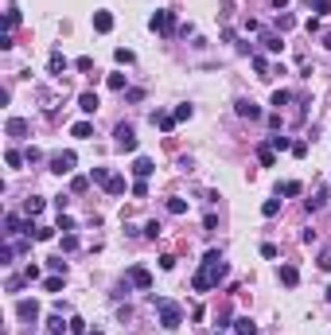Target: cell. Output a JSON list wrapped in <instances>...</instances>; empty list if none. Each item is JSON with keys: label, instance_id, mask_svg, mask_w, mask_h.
<instances>
[{"label": "cell", "instance_id": "2e32d148", "mask_svg": "<svg viewBox=\"0 0 331 335\" xmlns=\"http://www.w3.org/2000/svg\"><path fill=\"white\" fill-rule=\"evenodd\" d=\"M28 129H31V125H28L24 117H12V121H8V137H24Z\"/></svg>", "mask_w": 331, "mask_h": 335}, {"label": "cell", "instance_id": "5bb4252c", "mask_svg": "<svg viewBox=\"0 0 331 335\" xmlns=\"http://www.w3.org/2000/svg\"><path fill=\"white\" fill-rule=\"evenodd\" d=\"M152 125H160L164 133H171L175 129V113H152Z\"/></svg>", "mask_w": 331, "mask_h": 335}, {"label": "cell", "instance_id": "e0dca14e", "mask_svg": "<svg viewBox=\"0 0 331 335\" xmlns=\"http://www.w3.org/2000/svg\"><path fill=\"white\" fill-rule=\"evenodd\" d=\"M47 66H51V74H55V78H62L70 62H66V58H62V55H58V51H55V55H51V62H47Z\"/></svg>", "mask_w": 331, "mask_h": 335}, {"label": "cell", "instance_id": "9c48e42d", "mask_svg": "<svg viewBox=\"0 0 331 335\" xmlns=\"http://www.w3.org/2000/svg\"><path fill=\"white\" fill-rule=\"evenodd\" d=\"M16 316H20V320H35V316H39V304H35V300H20V304H16Z\"/></svg>", "mask_w": 331, "mask_h": 335}, {"label": "cell", "instance_id": "ab89813d", "mask_svg": "<svg viewBox=\"0 0 331 335\" xmlns=\"http://www.w3.org/2000/svg\"><path fill=\"white\" fill-rule=\"evenodd\" d=\"M16 24H20V12H16V8H8V20H4V28H8V31H12V28H16Z\"/></svg>", "mask_w": 331, "mask_h": 335}, {"label": "cell", "instance_id": "7dc6e473", "mask_svg": "<svg viewBox=\"0 0 331 335\" xmlns=\"http://www.w3.org/2000/svg\"><path fill=\"white\" fill-rule=\"evenodd\" d=\"M24 280H39V265H28L24 269Z\"/></svg>", "mask_w": 331, "mask_h": 335}, {"label": "cell", "instance_id": "44dd1931", "mask_svg": "<svg viewBox=\"0 0 331 335\" xmlns=\"http://www.w3.org/2000/svg\"><path fill=\"white\" fill-rule=\"evenodd\" d=\"M4 226H8L4 234H20V230H28V226L20 223V215H8V219H4Z\"/></svg>", "mask_w": 331, "mask_h": 335}, {"label": "cell", "instance_id": "b9f144b4", "mask_svg": "<svg viewBox=\"0 0 331 335\" xmlns=\"http://www.w3.org/2000/svg\"><path fill=\"white\" fill-rule=\"evenodd\" d=\"M62 250H66V253H74V250H78V238H74V234H66V238H62Z\"/></svg>", "mask_w": 331, "mask_h": 335}, {"label": "cell", "instance_id": "f35d334b", "mask_svg": "<svg viewBox=\"0 0 331 335\" xmlns=\"http://www.w3.org/2000/svg\"><path fill=\"white\" fill-rule=\"evenodd\" d=\"M113 58H117V62H125V66H129V62H133V51H125V47H117V51H113Z\"/></svg>", "mask_w": 331, "mask_h": 335}, {"label": "cell", "instance_id": "816d5d0a", "mask_svg": "<svg viewBox=\"0 0 331 335\" xmlns=\"http://www.w3.org/2000/svg\"><path fill=\"white\" fill-rule=\"evenodd\" d=\"M90 335H102V332H90Z\"/></svg>", "mask_w": 331, "mask_h": 335}, {"label": "cell", "instance_id": "681fc988", "mask_svg": "<svg viewBox=\"0 0 331 335\" xmlns=\"http://www.w3.org/2000/svg\"><path fill=\"white\" fill-rule=\"evenodd\" d=\"M324 47H328V51H331V31H328V35H324Z\"/></svg>", "mask_w": 331, "mask_h": 335}, {"label": "cell", "instance_id": "836d02e7", "mask_svg": "<svg viewBox=\"0 0 331 335\" xmlns=\"http://www.w3.org/2000/svg\"><path fill=\"white\" fill-rule=\"evenodd\" d=\"M39 211H43V199L31 195V199H28V215H39Z\"/></svg>", "mask_w": 331, "mask_h": 335}, {"label": "cell", "instance_id": "f907efd6", "mask_svg": "<svg viewBox=\"0 0 331 335\" xmlns=\"http://www.w3.org/2000/svg\"><path fill=\"white\" fill-rule=\"evenodd\" d=\"M328 300H331V288H328Z\"/></svg>", "mask_w": 331, "mask_h": 335}, {"label": "cell", "instance_id": "5b68a950", "mask_svg": "<svg viewBox=\"0 0 331 335\" xmlns=\"http://www.w3.org/2000/svg\"><path fill=\"white\" fill-rule=\"evenodd\" d=\"M152 31L171 35V31H175V16H171V12H156V16H152Z\"/></svg>", "mask_w": 331, "mask_h": 335}, {"label": "cell", "instance_id": "8fae6325", "mask_svg": "<svg viewBox=\"0 0 331 335\" xmlns=\"http://www.w3.org/2000/svg\"><path fill=\"white\" fill-rule=\"evenodd\" d=\"M47 332H51V335H62V332H70V320H62V312H55V316L47 320Z\"/></svg>", "mask_w": 331, "mask_h": 335}, {"label": "cell", "instance_id": "d6a6232c", "mask_svg": "<svg viewBox=\"0 0 331 335\" xmlns=\"http://www.w3.org/2000/svg\"><path fill=\"white\" fill-rule=\"evenodd\" d=\"M269 148H273V152H284V148H292V144H288V137H273Z\"/></svg>", "mask_w": 331, "mask_h": 335}, {"label": "cell", "instance_id": "1f68e13d", "mask_svg": "<svg viewBox=\"0 0 331 335\" xmlns=\"http://www.w3.org/2000/svg\"><path fill=\"white\" fill-rule=\"evenodd\" d=\"M4 160H8V168H20V164H24V160H28V156H20L16 148H8V156H4Z\"/></svg>", "mask_w": 331, "mask_h": 335}, {"label": "cell", "instance_id": "d6986e66", "mask_svg": "<svg viewBox=\"0 0 331 335\" xmlns=\"http://www.w3.org/2000/svg\"><path fill=\"white\" fill-rule=\"evenodd\" d=\"M257 160H261V164H265V168H273V164H276L273 148H269V144H261V148H257Z\"/></svg>", "mask_w": 331, "mask_h": 335}, {"label": "cell", "instance_id": "60d3db41", "mask_svg": "<svg viewBox=\"0 0 331 335\" xmlns=\"http://www.w3.org/2000/svg\"><path fill=\"white\" fill-rule=\"evenodd\" d=\"M133 195H137V199H144V195H148V183H144V179H137V183H133Z\"/></svg>", "mask_w": 331, "mask_h": 335}, {"label": "cell", "instance_id": "7402d4cb", "mask_svg": "<svg viewBox=\"0 0 331 335\" xmlns=\"http://www.w3.org/2000/svg\"><path fill=\"white\" fill-rule=\"evenodd\" d=\"M276 211H280V199H265V203H261V215H265V219H273Z\"/></svg>", "mask_w": 331, "mask_h": 335}, {"label": "cell", "instance_id": "7a4b0ae2", "mask_svg": "<svg viewBox=\"0 0 331 335\" xmlns=\"http://www.w3.org/2000/svg\"><path fill=\"white\" fill-rule=\"evenodd\" d=\"M152 304L160 308V328L175 332V328L183 324V312H179V304H171V300H156V296H152Z\"/></svg>", "mask_w": 331, "mask_h": 335}, {"label": "cell", "instance_id": "f5cc1de1", "mask_svg": "<svg viewBox=\"0 0 331 335\" xmlns=\"http://www.w3.org/2000/svg\"><path fill=\"white\" fill-rule=\"evenodd\" d=\"M215 335H219V332H215Z\"/></svg>", "mask_w": 331, "mask_h": 335}, {"label": "cell", "instance_id": "4316f807", "mask_svg": "<svg viewBox=\"0 0 331 335\" xmlns=\"http://www.w3.org/2000/svg\"><path fill=\"white\" fill-rule=\"evenodd\" d=\"M70 335H90V332H86V320H78V316H70Z\"/></svg>", "mask_w": 331, "mask_h": 335}, {"label": "cell", "instance_id": "277c9868", "mask_svg": "<svg viewBox=\"0 0 331 335\" xmlns=\"http://www.w3.org/2000/svg\"><path fill=\"white\" fill-rule=\"evenodd\" d=\"M74 164H78L74 152H55V156H51V171H55V175H70Z\"/></svg>", "mask_w": 331, "mask_h": 335}, {"label": "cell", "instance_id": "83f0119b", "mask_svg": "<svg viewBox=\"0 0 331 335\" xmlns=\"http://www.w3.org/2000/svg\"><path fill=\"white\" fill-rule=\"evenodd\" d=\"M55 230H66V234H70V230H74V219H70V215H62V211H58V223H55Z\"/></svg>", "mask_w": 331, "mask_h": 335}, {"label": "cell", "instance_id": "bcb514c9", "mask_svg": "<svg viewBox=\"0 0 331 335\" xmlns=\"http://www.w3.org/2000/svg\"><path fill=\"white\" fill-rule=\"evenodd\" d=\"M308 4H312L316 12H331V0H308Z\"/></svg>", "mask_w": 331, "mask_h": 335}, {"label": "cell", "instance_id": "8d00e7d4", "mask_svg": "<svg viewBox=\"0 0 331 335\" xmlns=\"http://www.w3.org/2000/svg\"><path fill=\"white\" fill-rule=\"evenodd\" d=\"M288 98H292L288 90H276V94H273V106H276V110H280V106H288Z\"/></svg>", "mask_w": 331, "mask_h": 335}, {"label": "cell", "instance_id": "f6af8a7d", "mask_svg": "<svg viewBox=\"0 0 331 335\" xmlns=\"http://www.w3.org/2000/svg\"><path fill=\"white\" fill-rule=\"evenodd\" d=\"M304 31H308V35H316V31H320V20H316V16H312V20H304Z\"/></svg>", "mask_w": 331, "mask_h": 335}, {"label": "cell", "instance_id": "ba28073f", "mask_svg": "<svg viewBox=\"0 0 331 335\" xmlns=\"http://www.w3.org/2000/svg\"><path fill=\"white\" fill-rule=\"evenodd\" d=\"M152 171H156V164H152L148 156H137V160H133V175H137V179H148Z\"/></svg>", "mask_w": 331, "mask_h": 335}, {"label": "cell", "instance_id": "e575fe53", "mask_svg": "<svg viewBox=\"0 0 331 335\" xmlns=\"http://www.w3.org/2000/svg\"><path fill=\"white\" fill-rule=\"evenodd\" d=\"M43 288H47V292H58V288H62V277H58V273H55V277H47V280H43Z\"/></svg>", "mask_w": 331, "mask_h": 335}, {"label": "cell", "instance_id": "7bdbcfd3", "mask_svg": "<svg viewBox=\"0 0 331 335\" xmlns=\"http://www.w3.org/2000/svg\"><path fill=\"white\" fill-rule=\"evenodd\" d=\"M110 90H125V74H110Z\"/></svg>", "mask_w": 331, "mask_h": 335}, {"label": "cell", "instance_id": "cb8c5ba5", "mask_svg": "<svg viewBox=\"0 0 331 335\" xmlns=\"http://www.w3.org/2000/svg\"><path fill=\"white\" fill-rule=\"evenodd\" d=\"M86 187H90V179H86V175H74V179H70V191H74V195H82Z\"/></svg>", "mask_w": 331, "mask_h": 335}, {"label": "cell", "instance_id": "6da1fadb", "mask_svg": "<svg viewBox=\"0 0 331 335\" xmlns=\"http://www.w3.org/2000/svg\"><path fill=\"white\" fill-rule=\"evenodd\" d=\"M226 273H230V269H226L222 253H219V250H207V257H203V269L195 273V280H191V284H195V292H207V288H215V284H219Z\"/></svg>", "mask_w": 331, "mask_h": 335}, {"label": "cell", "instance_id": "c3c4849f", "mask_svg": "<svg viewBox=\"0 0 331 335\" xmlns=\"http://www.w3.org/2000/svg\"><path fill=\"white\" fill-rule=\"evenodd\" d=\"M320 269H331V250L324 253V257H320Z\"/></svg>", "mask_w": 331, "mask_h": 335}, {"label": "cell", "instance_id": "f1b7e54d", "mask_svg": "<svg viewBox=\"0 0 331 335\" xmlns=\"http://www.w3.org/2000/svg\"><path fill=\"white\" fill-rule=\"evenodd\" d=\"M276 28H280V31H288V28H296V16H288V12H284V16H276Z\"/></svg>", "mask_w": 331, "mask_h": 335}, {"label": "cell", "instance_id": "8992f818", "mask_svg": "<svg viewBox=\"0 0 331 335\" xmlns=\"http://www.w3.org/2000/svg\"><path fill=\"white\" fill-rule=\"evenodd\" d=\"M129 280H133L137 288H152V273H148L144 265H133V269H129Z\"/></svg>", "mask_w": 331, "mask_h": 335}, {"label": "cell", "instance_id": "603a6c76", "mask_svg": "<svg viewBox=\"0 0 331 335\" xmlns=\"http://www.w3.org/2000/svg\"><path fill=\"white\" fill-rule=\"evenodd\" d=\"M90 179H94V183H102V187H106V183H110V168H94V171H90Z\"/></svg>", "mask_w": 331, "mask_h": 335}, {"label": "cell", "instance_id": "f546056e", "mask_svg": "<svg viewBox=\"0 0 331 335\" xmlns=\"http://www.w3.org/2000/svg\"><path fill=\"white\" fill-rule=\"evenodd\" d=\"M167 211H171V215H187V203H183V199H167Z\"/></svg>", "mask_w": 331, "mask_h": 335}, {"label": "cell", "instance_id": "4fadbf2b", "mask_svg": "<svg viewBox=\"0 0 331 335\" xmlns=\"http://www.w3.org/2000/svg\"><path fill=\"white\" fill-rule=\"evenodd\" d=\"M280 280H284L288 288H296V284H300V269H296V265H280Z\"/></svg>", "mask_w": 331, "mask_h": 335}, {"label": "cell", "instance_id": "3957f363", "mask_svg": "<svg viewBox=\"0 0 331 335\" xmlns=\"http://www.w3.org/2000/svg\"><path fill=\"white\" fill-rule=\"evenodd\" d=\"M113 137H117V148H121V152H137V133H133V125L121 121V125L113 129Z\"/></svg>", "mask_w": 331, "mask_h": 335}, {"label": "cell", "instance_id": "ee69618b", "mask_svg": "<svg viewBox=\"0 0 331 335\" xmlns=\"http://www.w3.org/2000/svg\"><path fill=\"white\" fill-rule=\"evenodd\" d=\"M191 113H195L191 106H179V110H175V121H191Z\"/></svg>", "mask_w": 331, "mask_h": 335}, {"label": "cell", "instance_id": "4dcf8cb0", "mask_svg": "<svg viewBox=\"0 0 331 335\" xmlns=\"http://www.w3.org/2000/svg\"><path fill=\"white\" fill-rule=\"evenodd\" d=\"M51 238H55L51 226H35V242H51Z\"/></svg>", "mask_w": 331, "mask_h": 335}, {"label": "cell", "instance_id": "d4e9b609", "mask_svg": "<svg viewBox=\"0 0 331 335\" xmlns=\"http://www.w3.org/2000/svg\"><path fill=\"white\" fill-rule=\"evenodd\" d=\"M304 187H300V179H288V183H280V195H300Z\"/></svg>", "mask_w": 331, "mask_h": 335}, {"label": "cell", "instance_id": "9a60e30c", "mask_svg": "<svg viewBox=\"0 0 331 335\" xmlns=\"http://www.w3.org/2000/svg\"><path fill=\"white\" fill-rule=\"evenodd\" d=\"M234 332H238V335H257V324L246 320V316H238V320H234Z\"/></svg>", "mask_w": 331, "mask_h": 335}, {"label": "cell", "instance_id": "7c38bea8", "mask_svg": "<svg viewBox=\"0 0 331 335\" xmlns=\"http://www.w3.org/2000/svg\"><path fill=\"white\" fill-rule=\"evenodd\" d=\"M94 31H102V35L113 31V16L110 12H94Z\"/></svg>", "mask_w": 331, "mask_h": 335}, {"label": "cell", "instance_id": "ffe728a7", "mask_svg": "<svg viewBox=\"0 0 331 335\" xmlns=\"http://www.w3.org/2000/svg\"><path fill=\"white\" fill-rule=\"evenodd\" d=\"M106 191H110V195H125V179H121V175H110Z\"/></svg>", "mask_w": 331, "mask_h": 335}, {"label": "cell", "instance_id": "d590c367", "mask_svg": "<svg viewBox=\"0 0 331 335\" xmlns=\"http://www.w3.org/2000/svg\"><path fill=\"white\" fill-rule=\"evenodd\" d=\"M253 70H257V74H261V78H269V62H265V58H261V55L253 58Z\"/></svg>", "mask_w": 331, "mask_h": 335}, {"label": "cell", "instance_id": "ac0fdd59", "mask_svg": "<svg viewBox=\"0 0 331 335\" xmlns=\"http://www.w3.org/2000/svg\"><path fill=\"white\" fill-rule=\"evenodd\" d=\"M70 133H74L78 140H86V137H94V125H90V121H78V125H70Z\"/></svg>", "mask_w": 331, "mask_h": 335}, {"label": "cell", "instance_id": "74e56055", "mask_svg": "<svg viewBox=\"0 0 331 335\" xmlns=\"http://www.w3.org/2000/svg\"><path fill=\"white\" fill-rule=\"evenodd\" d=\"M144 234H148V238H160V234H164V226H160V223H156V219H152V223L144 226Z\"/></svg>", "mask_w": 331, "mask_h": 335}, {"label": "cell", "instance_id": "484cf974", "mask_svg": "<svg viewBox=\"0 0 331 335\" xmlns=\"http://www.w3.org/2000/svg\"><path fill=\"white\" fill-rule=\"evenodd\" d=\"M261 43H265V51H280V47H284L280 35H261Z\"/></svg>", "mask_w": 331, "mask_h": 335}, {"label": "cell", "instance_id": "52a82bcc", "mask_svg": "<svg viewBox=\"0 0 331 335\" xmlns=\"http://www.w3.org/2000/svg\"><path fill=\"white\" fill-rule=\"evenodd\" d=\"M234 110H238V117H249V121H257V117H261V110H257L249 98H238V102H234Z\"/></svg>", "mask_w": 331, "mask_h": 335}, {"label": "cell", "instance_id": "30bf717a", "mask_svg": "<svg viewBox=\"0 0 331 335\" xmlns=\"http://www.w3.org/2000/svg\"><path fill=\"white\" fill-rule=\"evenodd\" d=\"M98 106H102V102H98V94H94V90H86V94L78 98V110H82V113H98Z\"/></svg>", "mask_w": 331, "mask_h": 335}]
</instances>
